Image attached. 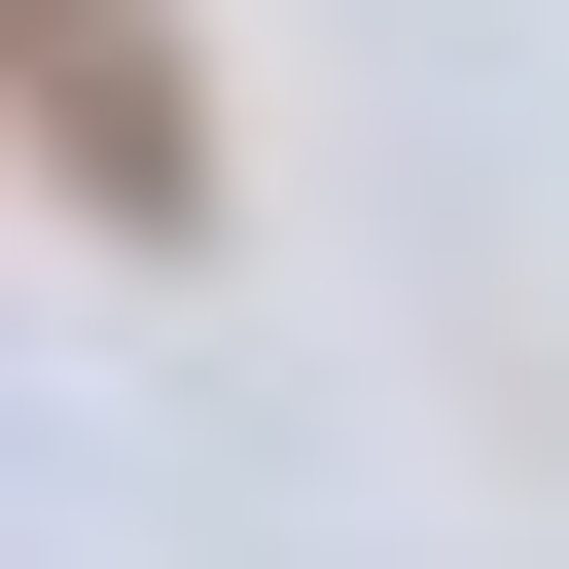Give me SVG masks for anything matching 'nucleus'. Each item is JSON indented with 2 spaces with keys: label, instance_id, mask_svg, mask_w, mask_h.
Wrapping results in <instances>:
<instances>
[{
  "label": "nucleus",
  "instance_id": "f257e3e1",
  "mask_svg": "<svg viewBox=\"0 0 569 569\" xmlns=\"http://www.w3.org/2000/svg\"><path fill=\"white\" fill-rule=\"evenodd\" d=\"M0 71H36V213H107V249H213V71H178L142 0H0Z\"/></svg>",
  "mask_w": 569,
  "mask_h": 569
}]
</instances>
